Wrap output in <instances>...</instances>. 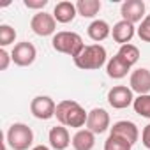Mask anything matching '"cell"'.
<instances>
[{
	"mask_svg": "<svg viewBox=\"0 0 150 150\" xmlns=\"http://www.w3.org/2000/svg\"><path fill=\"white\" fill-rule=\"evenodd\" d=\"M94 146H96V134L88 129H80L72 136L74 150H92Z\"/></svg>",
	"mask_w": 150,
	"mask_h": 150,
	"instance_id": "17",
	"label": "cell"
},
{
	"mask_svg": "<svg viewBox=\"0 0 150 150\" xmlns=\"http://www.w3.org/2000/svg\"><path fill=\"white\" fill-rule=\"evenodd\" d=\"M131 71V65L127 62H124L118 55L111 57L106 64V74L111 78V80H122L127 76V72Z\"/></svg>",
	"mask_w": 150,
	"mask_h": 150,
	"instance_id": "16",
	"label": "cell"
},
{
	"mask_svg": "<svg viewBox=\"0 0 150 150\" xmlns=\"http://www.w3.org/2000/svg\"><path fill=\"white\" fill-rule=\"evenodd\" d=\"M32 150H50V148H48L46 145H37V146H34Z\"/></svg>",
	"mask_w": 150,
	"mask_h": 150,
	"instance_id": "28",
	"label": "cell"
},
{
	"mask_svg": "<svg viewBox=\"0 0 150 150\" xmlns=\"http://www.w3.org/2000/svg\"><path fill=\"white\" fill-rule=\"evenodd\" d=\"M11 62H13L11 53H7L6 48H2V50H0V71H7V67H9Z\"/></svg>",
	"mask_w": 150,
	"mask_h": 150,
	"instance_id": "25",
	"label": "cell"
},
{
	"mask_svg": "<svg viewBox=\"0 0 150 150\" xmlns=\"http://www.w3.org/2000/svg\"><path fill=\"white\" fill-rule=\"evenodd\" d=\"M30 28L35 35L39 37H48V35H55L57 32V20L53 18V14H48L44 11L37 13L32 16L30 20Z\"/></svg>",
	"mask_w": 150,
	"mask_h": 150,
	"instance_id": "5",
	"label": "cell"
},
{
	"mask_svg": "<svg viewBox=\"0 0 150 150\" xmlns=\"http://www.w3.org/2000/svg\"><path fill=\"white\" fill-rule=\"evenodd\" d=\"M145 11H146V6L143 0H125V2L120 6V14H122V20L129 21V23H141L145 20Z\"/></svg>",
	"mask_w": 150,
	"mask_h": 150,
	"instance_id": "9",
	"label": "cell"
},
{
	"mask_svg": "<svg viewBox=\"0 0 150 150\" xmlns=\"http://www.w3.org/2000/svg\"><path fill=\"white\" fill-rule=\"evenodd\" d=\"M57 120L60 122V125L64 127H72V129H81L83 125H87V118L88 113L72 99H64L57 104V111H55Z\"/></svg>",
	"mask_w": 150,
	"mask_h": 150,
	"instance_id": "1",
	"label": "cell"
},
{
	"mask_svg": "<svg viewBox=\"0 0 150 150\" xmlns=\"http://www.w3.org/2000/svg\"><path fill=\"white\" fill-rule=\"evenodd\" d=\"M72 60H74V65L78 69L97 71L104 64H108V53H106V48L101 46V44H88V46L83 48V51L76 58H72Z\"/></svg>",
	"mask_w": 150,
	"mask_h": 150,
	"instance_id": "2",
	"label": "cell"
},
{
	"mask_svg": "<svg viewBox=\"0 0 150 150\" xmlns=\"http://www.w3.org/2000/svg\"><path fill=\"white\" fill-rule=\"evenodd\" d=\"M110 113L104 108H94L92 111H88V118H87V129L92 131L94 134H103L106 132L110 127Z\"/></svg>",
	"mask_w": 150,
	"mask_h": 150,
	"instance_id": "10",
	"label": "cell"
},
{
	"mask_svg": "<svg viewBox=\"0 0 150 150\" xmlns=\"http://www.w3.org/2000/svg\"><path fill=\"white\" fill-rule=\"evenodd\" d=\"M132 108H134V111H136L139 117H143V118H150V94H145V96H138V97H134Z\"/></svg>",
	"mask_w": 150,
	"mask_h": 150,
	"instance_id": "21",
	"label": "cell"
},
{
	"mask_svg": "<svg viewBox=\"0 0 150 150\" xmlns=\"http://www.w3.org/2000/svg\"><path fill=\"white\" fill-rule=\"evenodd\" d=\"M138 37L143 42H150V14L145 16V20L138 27Z\"/></svg>",
	"mask_w": 150,
	"mask_h": 150,
	"instance_id": "24",
	"label": "cell"
},
{
	"mask_svg": "<svg viewBox=\"0 0 150 150\" xmlns=\"http://www.w3.org/2000/svg\"><path fill=\"white\" fill-rule=\"evenodd\" d=\"M101 7V0H78L76 2V11L83 18H94L96 14H99Z\"/></svg>",
	"mask_w": 150,
	"mask_h": 150,
	"instance_id": "19",
	"label": "cell"
},
{
	"mask_svg": "<svg viewBox=\"0 0 150 150\" xmlns=\"http://www.w3.org/2000/svg\"><path fill=\"white\" fill-rule=\"evenodd\" d=\"M134 34H136L134 25L129 23V21H125V20L117 21V23L113 25V28H111V37H113V41L118 42L120 46L131 44V39L134 37Z\"/></svg>",
	"mask_w": 150,
	"mask_h": 150,
	"instance_id": "13",
	"label": "cell"
},
{
	"mask_svg": "<svg viewBox=\"0 0 150 150\" xmlns=\"http://www.w3.org/2000/svg\"><path fill=\"white\" fill-rule=\"evenodd\" d=\"M78 11H76V4L69 2V0H62L58 2L53 9V18L57 20V23H71L74 18H76Z\"/></svg>",
	"mask_w": 150,
	"mask_h": 150,
	"instance_id": "15",
	"label": "cell"
},
{
	"mask_svg": "<svg viewBox=\"0 0 150 150\" xmlns=\"http://www.w3.org/2000/svg\"><path fill=\"white\" fill-rule=\"evenodd\" d=\"M129 88L138 96L150 94V69L146 67L134 69L129 76Z\"/></svg>",
	"mask_w": 150,
	"mask_h": 150,
	"instance_id": "11",
	"label": "cell"
},
{
	"mask_svg": "<svg viewBox=\"0 0 150 150\" xmlns=\"http://www.w3.org/2000/svg\"><path fill=\"white\" fill-rule=\"evenodd\" d=\"M131 148H132V145L120 136L110 134L108 139L104 141V150H131Z\"/></svg>",
	"mask_w": 150,
	"mask_h": 150,
	"instance_id": "22",
	"label": "cell"
},
{
	"mask_svg": "<svg viewBox=\"0 0 150 150\" xmlns=\"http://www.w3.org/2000/svg\"><path fill=\"white\" fill-rule=\"evenodd\" d=\"M48 141H50V146H51L53 150H65V148L72 143V139H71V136H69V131H67V127H64V125H55V127H51V129H50V134H48Z\"/></svg>",
	"mask_w": 150,
	"mask_h": 150,
	"instance_id": "14",
	"label": "cell"
},
{
	"mask_svg": "<svg viewBox=\"0 0 150 150\" xmlns=\"http://www.w3.org/2000/svg\"><path fill=\"white\" fill-rule=\"evenodd\" d=\"M11 57H13V62L20 67H28L35 62V57H37V50L32 42L28 41H23V42H18L14 44L13 51H11Z\"/></svg>",
	"mask_w": 150,
	"mask_h": 150,
	"instance_id": "6",
	"label": "cell"
},
{
	"mask_svg": "<svg viewBox=\"0 0 150 150\" xmlns=\"http://www.w3.org/2000/svg\"><path fill=\"white\" fill-rule=\"evenodd\" d=\"M14 41H16V30L7 23L0 25V46L6 48V46L13 44Z\"/></svg>",
	"mask_w": 150,
	"mask_h": 150,
	"instance_id": "23",
	"label": "cell"
},
{
	"mask_svg": "<svg viewBox=\"0 0 150 150\" xmlns=\"http://www.w3.org/2000/svg\"><path fill=\"white\" fill-rule=\"evenodd\" d=\"M124 62H127L131 67L139 60V50L134 46V44H124V46H120V50H118V53H117Z\"/></svg>",
	"mask_w": 150,
	"mask_h": 150,
	"instance_id": "20",
	"label": "cell"
},
{
	"mask_svg": "<svg viewBox=\"0 0 150 150\" xmlns=\"http://www.w3.org/2000/svg\"><path fill=\"white\" fill-rule=\"evenodd\" d=\"M6 143L13 150H28L34 143V131L23 122H16L6 132Z\"/></svg>",
	"mask_w": 150,
	"mask_h": 150,
	"instance_id": "4",
	"label": "cell"
},
{
	"mask_svg": "<svg viewBox=\"0 0 150 150\" xmlns=\"http://www.w3.org/2000/svg\"><path fill=\"white\" fill-rule=\"evenodd\" d=\"M141 143H143L145 148L150 150V124H146V125L143 127V132H141Z\"/></svg>",
	"mask_w": 150,
	"mask_h": 150,
	"instance_id": "27",
	"label": "cell"
},
{
	"mask_svg": "<svg viewBox=\"0 0 150 150\" xmlns=\"http://www.w3.org/2000/svg\"><path fill=\"white\" fill-rule=\"evenodd\" d=\"M51 46H53L55 51L64 53V55H69L72 58H76L83 51V48H85L81 35L76 34V32H69V30L57 32L53 35V39H51Z\"/></svg>",
	"mask_w": 150,
	"mask_h": 150,
	"instance_id": "3",
	"label": "cell"
},
{
	"mask_svg": "<svg viewBox=\"0 0 150 150\" xmlns=\"http://www.w3.org/2000/svg\"><path fill=\"white\" fill-rule=\"evenodd\" d=\"M110 134L120 136V138L127 139L131 145H134V143L138 141V138H139V129H138V125H136L134 122H131V120H118V122H115L113 127L110 129Z\"/></svg>",
	"mask_w": 150,
	"mask_h": 150,
	"instance_id": "12",
	"label": "cell"
},
{
	"mask_svg": "<svg viewBox=\"0 0 150 150\" xmlns=\"http://www.w3.org/2000/svg\"><path fill=\"white\" fill-rule=\"evenodd\" d=\"M30 111L39 120H50V118L55 117L57 104L50 96H37L30 103Z\"/></svg>",
	"mask_w": 150,
	"mask_h": 150,
	"instance_id": "7",
	"label": "cell"
},
{
	"mask_svg": "<svg viewBox=\"0 0 150 150\" xmlns=\"http://www.w3.org/2000/svg\"><path fill=\"white\" fill-rule=\"evenodd\" d=\"M23 4L28 9H44L48 6V0H23Z\"/></svg>",
	"mask_w": 150,
	"mask_h": 150,
	"instance_id": "26",
	"label": "cell"
},
{
	"mask_svg": "<svg viewBox=\"0 0 150 150\" xmlns=\"http://www.w3.org/2000/svg\"><path fill=\"white\" fill-rule=\"evenodd\" d=\"M87 34H88V37H90L92 41L101 42V41H104L106 37L111 35V27H110L104 20H94V21L88 25Z\"/></svg>",
	"mask_w": 150,
	"mask_h": 150,
	"instance_id": "18",
	"label": "cell"
},
{
	"mask_svg": "<svg viewBox=\"0 0 150 150\" xmlns=\"http://www.w3.org/2000/svg\"><path fill=\"white\" fill-rule=\"evenodd\" d=\"M108 103L113 110H125L134 103V96L132 90L129 87L124 85H117L113 88H110L108 92Z\"/></svg>",
	"mask_w": 150,
	"mask_h": 150,
	"instance_id": "8",
	"label": "cell"
}]
</instances>
